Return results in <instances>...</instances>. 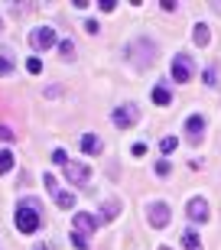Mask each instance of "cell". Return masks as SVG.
<instances>
[{"label":"cell","mask_w":221,"mask_h":250,"mask_svg":"<svg viewBox=\"0 0 221 250\" xmlns=\"http://www.w3.org/2000/svg\"><path fill=\"white\" fill-rule=\"evenodd\" d=\"M117 214H120V202H117V198H108V202H104V208H101V224L104 221H114Z\"/></svg>","instance_id":"cell-14"},{"label":"cell","mask_w":221,"mask_h":250,"mask_svg":"<svg viewBox=\"0 0 221 250\" xmlns=\"http://www.w3.org/2000/svg\"><path fill=\"white\" fill-rule=\"evenodd\" d=\"M52 159L59 163V166H68V153H65V149H55V153H52Z\"/></svg>","instance_id":"cell-24"},{"label":"cell","mask_w":221,"mask_h":250,"mask_svg":"<svg viewBox=\"0 0 221 250\" xmlns=\"http://www.w3.org/2000/svg\"><path fill=\"white\" fill-rule=\"evenodd\" d=\"M205 84H208V88L218 84V65H208V72H205Z\"/></svg>","instance_id":"cell-18"},{"label":"cell","mask_w":221,"mask_h":250,"mask_svg":"<svg viewBox=\"0 0 221 250\" xmlns=\"http://www.w3.org/2000/svg\"><path fill=\"white\" fill-rule=\"evenodd\" d=\"M192 39H195V46H208V42H212V33H208V26H205V23H195Z\"/></svg>","instance_id":"cell-15"},{"label":"cell","mask_w":221,"mask_h":250,"mask_svg":"<svg viewBox=\"0 0 221 250\" xmlns=\"http://www.w3.org/2000/svg\"><path fill=\"white\" fill-rule=\"evenodd\" d=\"M7 75H13V62L0 52V78H7Z\"/></svg>","instance_id":"cell-19"},{"label":"cell","mask_w":221,"mask_h":250,"mask_svg":"<svg viewBox=\"0 0 221 250\" xmlns=\"http://www.w3.org/2000/svg\"><path fill=\"white\" fill-rule=\"evenodd\" d=\"M62 172L75 186H85V182L91 179V166H85V163H68V166H62Z\"/></svg>","instance_id":"cell-8"},{"label":"cell","mask_w":221,"mask_h":250,"mask_svg":"<svg viewBox=\"0 0 221 250\" xmlns=\"http://www.w3.org/2000/svg\"><path fill=\"white\" fill-rule=\"evenodd\" d=\"M153 104H156V107H166V104H173V94H169L166 82H159L156 88H153Z\"/></svg>","instance_id":"cell-13"},{"label":"cell","mask_w":221,"mask_h":250,"mask_svg":"<svg viewBox=\"0 0 221 250\" xmlns=\"http://www.w3.org/2000/svg\"><path fill=\"white\" fill-rule=\"evenodd\" d=\"M159 250H169V247H159Z\"/></svg>","instance_id":"cell-30"},{"label":"cell","mask_w":221,"mask_h":250,"mask_svg":"<svg viewBox=\"0 0 221 250\" xmlns=\"http://www.w3.org/2000/svg\"><path fill=\"white\" fill-rule=\"evenodd\" d=\"M55 46H59V52H62L65 59H72V56H75V46L68 42V39H62V42H55Z\"/></svg>","instance_id":"cell-22"},{"label":"cell","mask_w":221,"mask_h":250,"mask_svg":"<svg viewBox=\"0 0 221 250\" xmlns=\"http://www.w3.org/2000/svg\"><path fill=\"white\" fill-rule=\"evenodd\" d=\"M182 247L185 250H202V237H199L195 231H185L182 234Z\"/></svg>","instance_id":"cell-16"},{"label":"cell","mask_w":221,"mask_h":250,"mask_svg":"<svg viewBox=\"0 0 221 250\" xmlns=\"http://www.w3.org/2000/svg\"><path fill=\"white\" fill-rule=\"evenodd\" d=\"M0 140H3V143H10V140H13V133H10L7 127H0Z\"/></svg>","instance_id":"cell-28"},{"label":"cell","mask_w":221,"mask_h":250,"mask_svg":"<svg viewBox=\"0 0 221 250\" xmlns=\"http://www.w3.org/2000/svg\"><path fill=\"white\" fill-rule=\"evenodd\" d=\"M185 133H189L192 143H202V133H205V117L202 114H192V117L185 121Z\"/></svg>","instance_id":"cell-11"},{"label":"cell","mask_w":221,"mask_h":250,"mask_svg":"<svg viewBox=\"0 0 221 250\" xmlns=\"http://www.w3.org/2000/svg\"><path fill=\"white\" fill-rule=\"evenodd\" d=\"M98 7H101V10H104V13H110V10L117 7V3H114V0H101V3H98Z\"/></svg>","instance_id":"cell-27"},{"label":"cell","mask_w":221,"mask_h":250,"mask_svg":"<svg viewBox=\"0 0 221 250\" xmlns=\"http://www.w3.org/2000/svg\"><path fill=\"white\" fill-rule=\"evenodd\" d=\"M10 169H13V153L3 149V153H0V176H7Z\"/></svg>","instance_id":"cell-17"},{"label":"cell","mask_w":221,"mask_h":250,"mask_svg":"<svg viewBox=\"0 0 221 250\" xmlns=\"http://www.w3.org/2000/svg\"><path fill=\"white\" fill-rule=\"evenodd\" d=\"M72 244H75V250H88V237L78 231H72Z\"/></svg>","instance_id":"cell-21"},{"label":"cell","mask_w":221,"mask_h":250,"mask_svg":"<svg viewBox=\"0 0 221 250\" xmlns=\"http://www.w3.org/2000/svg\"><path fill=\"white\" fill-rule=\"evenodd\" d=\"M43 182H46V188L52 192V202L59 205L62 211L75 208V195H72V192H65V188H59V182H55V176H52V172H46V176H43Z\"/></svg>","instance_id":"cell-3"},{"label":"cell","mask_w":221,"mask_h":250,"mask_svg":"<svg viewBox=\"0 0 221 250\" xmlns=\"http://www.w3.org/2000/svg\"><path fill=\"white\" fill-rule=\"evenodd\" d=\"M127 59H130V62H137V65H153V62H156V42H153L150 36L133 39L130 49H127Z\"/></svg>","instance_id":"cell-2"},{"label":"cell","mask_w":221,"mask_h":250,"mask_svg":"<svg viewBox=\"0 0 221 250\" xmlns=\"http://www.w3.org/2000/svg\"><path fill=\"white\" fill-rule=\"evenodd\" d=\"M13 221H17L20 234H36L43 228V202L39 198H23L13 211Z\"/></svg>","instance_id":"cell-1"},{"label":"cell","mask_w":221,"mask_h":250,"mask_svg":"<svg viewBox=\"0 0 221 250\" xmlns=\"http://www.w3.org/2000/svg\"><path fill=\"white\" fill-rule=\"evenodd\" d=\"M36 250H52V247H49V244H43V247H36Z\"/></svg>","instance_id":"cell-29"},{"label":"cell","mask_w":221,"mask_h":250,"mask_svg":"<svg viewBox=\"0 0 221 250\" xmlns=\"http://www.w3.org/2000/svg\"><path fill=\"white\" fill-rule=\"evenodd\" d=\"M192 78V62H189V56H176L173 59V82L185 84Z\"/></svg>","instance_id":"cell-9"},{"label":"cell","mask_w":221,"mask_h":250,"mask_svg":"<svg viewBox=\"0 0 221 250\" xmlns=\"http://www.w3.org/2000/svg\"><path fill=\"white\" fill-rule=\"evenodd\" d=\"M29 46L36 49V52L55 46V29H52V26H36L33 33H29Z\"/></svg>","instance_id":"cell-7"},{"label":"cell","mask_w":221,"mask_h":250,"mask_svg":"<svg viewBox=\"0 0 221 250\" xmlns=\"http://www.w3.org/2000/svg\"><path fill=\"white\" fill-rule=\"evenodd\" d=\"M26 72H33V75H39V72H43V62H39V59H36V56H33V59H26Z\"/></svg>","instance_id":"cell-23"},{"label":"cell","mask_w":221,"mask_h":250,"mask_svg":"<svg viewBox=\"0 0 221 250\" xmlns=\"http://www.w3.org/2000/svg\"><path fill=\"white\" fill-rule=\"evenodd\" d=\"M147 218H150V228H166V224L173 221V208H169V202H153L147 208Z\"/></svg>","instance_id":"cell-4"},{"label":"cell","mask_w":221,"mask_h":250,"mask_svg":"<svg viewBox=\"0 0 221 250\" xmlns=\"http://www.w3.org/2000/svg\"><path fill=\"white\" fill-rule=\"evenodd\" d=\"M176 146H179V140H176V137H163V140H159V149H163V153H173Z\"/></svg>","instance_id":"cell-20"},{"label":"cell","mask_w":221,"mask_h":250,"mask_svg":"<svg viewBox=\"0 0 221 250\" xmlns=\"http://www.w3.org/2000/svg\"><path fill=\"white\" fill-rule=\"evenodd\" d=\"M110 121H114V127H117V130H127V127H133V124L140 121V107H137V104H120Z\"/></svg>","instance_id":"cell-5"},{"label":"cell","mask_w":221,"mask_h":250,"mask_svg":"<svg viewBox=\"0 0 221 250\" xmlns=\"http://www.w3.org/2000/svg\"><path fill=\"white\" fill-rule=\"evenodd\" d=\"M156 176H169V163H166V159L156 163Z\"/></svg>","instance_id":"cell-26"},{"label":"cell","mask_w":221,"mask_h":250,"mask_svg":"<svg viewBox=\"0 0 221 250\" xmlns=\"http://www.w3.org/2000/svg\"><path fill=\"white\" fill-rule=\"evenodd\" d=\"M98 228H101V214H91V211H78V214H75V231H78V234L91 237Z\"/></svg>","instance_id":"cell-6"},{"label":"cell","mask_w":221,"mask_h":250,"mask_svg":"<svg viewBox=\"0 0 221 250\" xmlns=\"http://www.w3.org/2000/svg\"><path fill=\"white\" fill-rule=\"evenodd\" d=\"M101 137H94V133H85L82 137V153H91V156H98L101 153Z\"/></svg>","instance_id":"cell-12"},{"label":"cell","mask_w":221,"mask_h":250,"mask_svg":"<svg viewBox=\"0 0 221 250\" xmlns=\"http://www.w3.org/2000/svg\"><path fill=\"white\" fill-rule=\"evenodd\" d=\"M130 153H133V156H147V143H133Z\"/></svg>","instance_id":"cell-25"},{"label":"cell","mask_w":221,"mask_h":250,"mask_svg":"<svg viewBox=\"0 0 221 250\" xmlns=\"http://www.w3.org/2000/svg\"><path fill=\"white\" fill-rule=\"evenodd\" d=\"M185 211H189V218H192V221H199V224L208 221V202H205L202 195H199V198H189Z\"/></svg>","instance_id":"cell-10"}]
</instances>
